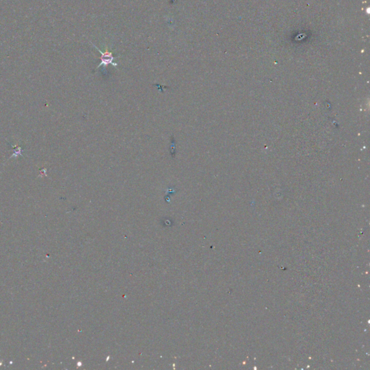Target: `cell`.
<instances>
[{
  "label": "cell",
  "mask_w": 370,
  "mask_h": 370,
  "mask_svg": "<svg viewBox=\"0 0 370 370\" xmlns=\"http://www.w3.org/2000/svg\"><path fill=\"white\" fill-rule=\"evenodd\" d=\"M93 46L96 48V49H98V51L100 52V54H101V57H99V59L101 60V63H100L99 65L98 66L97 68H99L100 66H103L104 67H106V66L110 64H112V65L114 66H117V64L116 63V62H113V60H114L116 58L113 56V53L109 50L108 47L107 46L106 47L105 52H102V51L100 50L99 48H98L96 46H95V45H94V44H93Z\"/></svg>",
  "instance_id": "obj_1"
}]
</instances>
